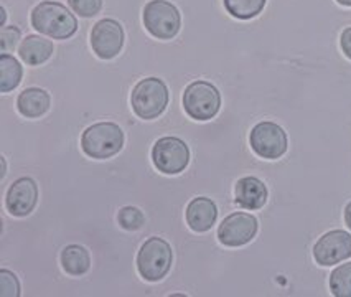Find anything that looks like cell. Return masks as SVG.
I'll return each mask as SVG.
<instances>
[{"label": "cell", "instance_id": "1", "mask_svg": "<svg viewBox=\"0 0 351 297\" xmlns=\"http://www.w3.org/2000/svg\"><path fill=\"white\" fill-rule=\"evenodd\" d=\"M32 27L53 40L71 38L77 30V20L63 3L45 0L32 10Z\"/></svg>", "mask_w": 351, "mask_h": 297}, {"label": "cell", "instance_id": "2", "mask_svg": "<svg viewBox=\"0 0 351 297\" xmlns=\"http://www.w3.org/2000/svg\"><path fill=\"white\" fill-rule=\"evenodd\" d=\"M249 147L256 157L266 162H277L287 156L291 147L289 132L274 121H259L249 132Z\"/></svg>", "mask_w": 351, "mask_h": 297}, {"label": "cell", "instance_id": "3", "mask_svg": "<svg viewBox=\"0 0 351 297\" xmlns=\"http://www.w3.org/2000/svg\"><path fill=\"white\" fill-rule=\"evenodd\" d=\"M124 147V132L114 123L93 124L83 132L81 149L91 158H111Z\"/></svg>", "mask_w": 351, "mask_h": 297}, {"label": "cell", "instance_id": "4", "mask_svg": "<svg viewBox=\"0 0 351 297\" xmlns=\"http://www.w3.org/2000/svg\"><path fill=\"white\" fill-rule=\"evenodd\" d=\"M170 93L160 78H145L138 81L130 95L134 112L141 119H157L169 106Z\"/></svg>", "mask_w": 351, "mask_h": 297}, {"label": "cell", "instance_id": "5", "mask_svg": "<svg viewBox=\"0 0 351 297\" xmlns=\"http://www.w3.org/2000/svg\"><path fill=\"white\" fill-rule=\"evenodd\" d=\"M173 253L165 239L149 238L137 253V271L149 283H158L169 274Z\"/></svg>", "mask_w": 351, "mask_h": 297}, {"label": "cell", "instance_id": "6", "mask_svg": "<svg viewBox=\"0 0 351 297\" xmlns=\"http://www.w3.org/2000/svg\"><path fill=\"white\" fill-rule=\"evenodd\" d=\"M145 30L158 40H171L182 27L180 12L169 0H150L142 12Z\"/></svg>", "mask_w": 351, "mask_h": 297}, {"label": "cell", "instance_id": "7", "mask_svg": "<svg viewBox=\"0 0 351 297\" xmlns=\"http://www.w3.org/2000/svg\"><path fill=\"white\" fill-rule=\"evenodd\" d=\"M183 108L191 119L210 121L221 108V93L208 81H195L185 88Z\"/></svg>", "mask_w": 351, "mask_h": 297}, {"label": "cell", "instance_id": "8", "mask_svg": "<svg viewBox=\"0 0 351 297\" xmlns=\"http://www.w3.org/2000/svg\"><path fill=\"white\" fill-rule=\"evenodd\" d=\"M313 261L318 268H333L351 258V231L333 228L318 236L312 248Z\"/></svg>", "mask_w": 351, "mask_h": 297}, {"label": "cell", "instance_id": "9", "mask_svg": "<svg viewBox=\"0 0 351 297\" xmlns=\"http://www.w3.org/2000/svg\"><path fill=\"white\" fill-rule=\"evenodd\" d=\"M259 233V219L247 211H234L218 226V239L226 248L251 245Z\"/></svg>", "mask_w": 351, "mask_h": 297}, {"label": "cell", "instance_id": "10", "mask_svg": "<svg viewBox=\"0 0 351 297\" xmlns=\"http://www.w3.org/2000/svg\"><path fill=\"white\" fill-rule=\"evenodd\" d=\"M152 161L158 172L165 175H177L189 167L190 149L178 137H162L155 142L152 149Z\"/></svg>", "mask_w": 351, "mask_h": 297}, {"label": "cell", "instance_id": "11", "mask_svg": "<svg viewBox=\"0 0 351 297\" xmlns=\"http://www.w3.org/2000/svg\"><path fill=\"white\" fill-rule=\"evenodd\" d=\"M91 47L101 60L116 58L124 47V28L114 19L99 20L91 30Z\"/></svg>", "mask_w": 351, "mask_h": 297}, {"label": "cell", "instance_id": "12", "mask_svg": "<svg viewBox=\"0 0 351 297\" xmlns=\"http://www.w3.org/2000/svg\"><path fill=\"white\" fill-rule=\"evenodd\" d=\"M269 202V187L256 175H244L234 184V203L247 211L263 210Z\"/></svg>", "mask_w": 351, "mask_h": 297}, {"label": "cell", "instance_id": "13", "mask_svg": "<svg viewBox=\"0 0 351 297\" xmlns=\"http://www.w3.org/2000/svg\"><path fill=\"white\" fill-rule=\"evenodd\" d=\"M38 202V185L30 177H22L10 185L5 195V206L14 217L30 215Z\"/></svg>", "mask_w": 351, "mask_h": 297}, {"label": "cell", "instance_id": "14", "mask_svg": "<svg viewBox=\"0 0 351 297\" xmlns=\"http://www.w3.org/2000/svg\"><path fill=\"white\" fill-rule=\"evenodd\" d=\"M216 218H218V209L211 198H193L186 206V223L197 233L210 231L216 223Z\"/></svg>", "mask_w": 351, "mask_h": 297}, {"label": "cell", "instance_id": "15", "mask_svg": "<svg viewBox=\"0 0 351 297\" xmlns=\"http://www.w3.org/2000/svg\"><path fill=\"white\" fill-rule=\"evenodd\" d=\"M53 43L50 40L43 38L40 35H28L22 40L19 47V56L23 63L30 67H38V64L47 63L53 55Z\"/></svg>", "mask_w": 351, "mask_h": 297}, {"label": "cell", "instance_id": "16", "mask_svg": "<svg viewBox=\"0 0 351 297\" xmlns=\"http://www.w3.org/2000/svg\"><path fill=\"white\" fill-rule=\"evenodd\" d=\"M50 95H48L45 89L40 88H27L25 91L20 93L17 99L19 112L22 114V116L30 117V119L43 116V114L50 109Z\"/></svg>", "mask_w": 351, "mask_h": 297}, {"label": "cell", "instance_id": "17", "mask_svg": "<svg viewBox=\"0 0 351 297\" xmlns=\"http://www.w3.org/2000/svg\"><path fill=\"white\" fill-rule=\"evenodd\" d=\"M61 266L71 276H83L91 268V256L80 245H69L61 251Z\"/></svg>", "mask_w": 351, "mask_h": 297}, {"label": "cell", "instance_id": "18", "mask_svg": "<svg viewBox=\"0 0 351 297\" xmlns=\"http://www.w3.org/2000/svg\"><path fill=\"white\" fill-rule=\"evenodd\" d=\"M23 76V68L10 53L0 55V91L10 93L19 86Z\"/></svg>", "mask_w": 351, "mask_h": 297}, {"label": "cell", "instance_id": "19", "mask_svg": "<svg viewBox=\"0 0 351 297\" xmlns=\"http://www.w3.org/2000/svg\"><path fill=\"white\" fill-rule=\"evenodd\" d=\"M267 0H223V5L231 17L238 20H252L266 9Z\"/></svg>", "mask_w": 351, "mask_h": 297}, {"label": "cell", "instance_id": "20", "mask_svg": "<svg viewBox=\"0 0 351 297\" xmlns=\"http://www.w3.org/2000/svg\"><path fill=\"white\" fill-rule=\"evenodd\" d=\"M328 287L335 297H351V261L337 264L328 276Z\"/></svg>", "mask_w": 351, "mask_h": 297}, {"label": "cell", "instance_id": "21", "mask_svg": "<svg viewBox=\"0 0 351 297\" xmlns=\"http://www.w3.org/2000/svg\"><path fill=\"white\" fill-rule=\"evenodd\" d=\"M117 222H119V225L124 228V230L137 231L144 226L145 217L141 210L136 209V206H124V209L119 210Z\"/></svg>", "mask_w": 351, "mask_h": 297}, {"label": "cell", "instance_id": "22", "mask_svg": "<svg viewBox=\"0 0 351 297\" xmlns=\"http://www.w3.org/2000/svg\"><path fill=\"white\" fill-rule=\"evenodd\" d=\"M68 3L73 12L83 19L95 17L103 9V0H68Z\"/></svg>", "mask_w": 351, "mask_h": 297}, {"label": "cell", "instance_id": "23", "mask_svg": "<svg viewBox=\"0 0 351 297\" xmlns=\"http://www.w3.org/2000/svg\"><path fill=\"white\" fill-rule=\"evenodd\" d=\"M20 283L17 276L9 270L0 271V297H19Z\"/></svg>", "mask_w": 351, "mask_h": 297}, {"label": "cell", "instance_id": "24", "mask_svg": "<svg viewBox=\"0 0 351 297\" xmlns=\"http://www.w3.org/2000/svg\"><path fill=\"white\" fill-rule=\"evenodd\" d=\"M20 40V30L17 27H3L0 34V45H2V53H9L17 47Z\"/></svg>", "mask_w": 351, "mask_h": 297}, {"label": "cell", "instance_id": "25", "mask_svg": "<svg viewBox=\"0 0 351 297\" xmlns=\"http://www.w3.org/2000/svg\"><path fill=\"white\" fill-rule=\"evenodd\" d=\"M340 48L343 56L351 62V25L343 28V32L340 34Z\"/></svg>", "mask_w": 351, "mask_h": 297}, {"label": "cell", "instance_id": "26", "mask_svg": "<svg viewBox=\"0 0 351 297\" xmlns=\"http://www.w3.org/2000/svg\"><path fill=\"white\" fill-rule=\"evenodd\" d=\"M343 223L351 231V200H348L343 206Z\"/></svg>", "mask_w": 351, "mask_h": 297}, {"label": "cell", "instance_id": "27", "mask_svg": "<svg viewBox=\"0 0 351 297\" xmlns=\"http://www.w3.org/2000/svg\"><path fill=\"white\" fill-rule=\"evenodd\" d=\"M0 14H2V19H0V25L2 27H5V20H7V12H5V9H0Z\"/></svg>", "mask_w": 351, "mask_h": 297}, {"label": "cell", "instance_id": "28", "mask_svg": "<svg viewBox=\"0 0 351 297\" xmlns=\"http://www.w3.org/2000/svg\"><path fill=\"white\" fill-rule=\"evenodd\" d=\"M335 2H337L338 5L348 7V9H351V0H335Z\"/></svg>", "mask_w": 351, "mask_h": 297}, {"label": "cell", "instance_id": "29", "mask_svg": "<svg viewBox=\"0 0 351 297\" xmlns=\"http://www.w3.org/2000/svg\"><path fill=\"white\" fill-rule=\"evenodd\" d=\"M0 161H2V178L5 177V174H7V164H5V157H2L0 158Z\"/></svg>", "mask_w": 351, "mask_h": 297}]
</instances>
